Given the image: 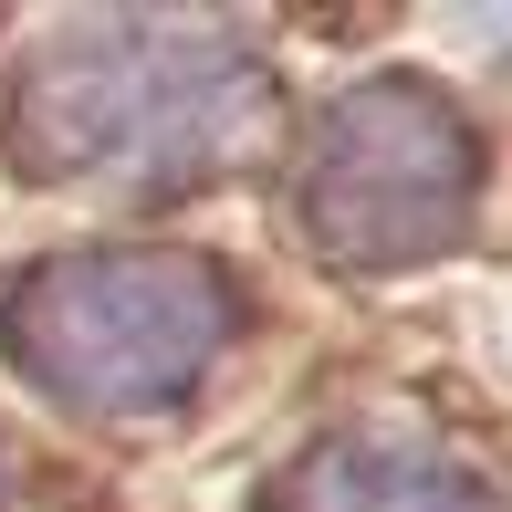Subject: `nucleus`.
I'll return each instance as SVG.
<instances>
[{
    "instance_id": "1",
    "label": "nucleus",
    "mask_w": 512,
    "mask_h": 512,
    "mask_svg": "<svg viewBox=\"0 0 512 512\" xmlns=\"http://www.w3.org/2000/svg\"><path fill=\"white\" fill-rule=\"evenodd\" d=\"M251 105L262 63L230 21L105 11L32 42L0 136L32 178H199L241 147Z\"/></svg>"
},
{
    "instance_id": "2",
    "label": "nucleus",
    "mask_w": 512,
    "mask_h": 512,
    "mask_svg": "<svg viewBox=\"0 0 512 512\" xmlns=\"http://www.w3.org/2000/svg\"><path fill=\"white\" fill-rule=\"evenodd\" d=\"M241 335V293L199 251H53L0 283V356L84 418H157Z\"/></svg>"
},
{
    "instance_id": "3",
    "label": "nucleus",
    "mask_w": 512,
    "mask_h": 512,
    "mask_svg": "<svg viewBox=\"0 0 512 512\" xmlns=\"http://www.w3.org/2000/svg\"><path fill=\"white\" fill-rule=\"evenodd\" d=\"M471 209H481V147L439 84L366 74L356 95L324 105L304 157V220L335 262L356 272L439 262L471 241Z\"/></svg>"
},
{
    "instance_id": "4",
    "label": "nucleus",
    "mask_w": 512,
    "mask_h": 512,
    "mask_svg": "<svg viewBox=\"0 0 512 512\" xmlns=\"http://www.w3.org/2000/svg\"><path fill=\"white\" fill-rule=\"evenodd\" d=\"M272 512H502V492L418 429H335L293 460Z\"/></svg>"
}]
</instances>
